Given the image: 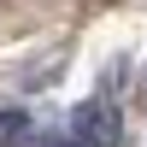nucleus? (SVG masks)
<instances>
[{
	"mask_svg": "<svg viewBox=\"0 0 147 147\" xmlns=\"http://www.w3.org/2000/svg\"><path fill=\"white\" fill-rule=\"evenodd\" d=\"M71 129H77V141H82V147H118V141H124L118 112H112V106H100V100L77 106V112H71Z\"/></svg>",
	"mask_w": 147,
	"mask_h": 147,
	"instance_id": "nucleus-1",
	"label": "nucleus"
},
{
	"mask_svg": "<svg viewBox=\"0 0 147 147\" xmlns=\"http://www.w3.org/2000/svg\"><path fill=\"white\" fill-rule=\"evenodd\" d=\"M24 129H30V118H24V112H0V147H18Z\"/></svg>",
	"mask_w": 147,
	"mask_h": 147,
	"instance_id": "nucleus-2",
	"label": "nucleus"
},
{
	"mask_svg": "<svg viewBox=\"0 0 147 147\" xmlns=\"http://www.w3.org/2000/svg\"><path fill=\"white\" fill-rule=\"evenodd\" d=\"M41 147H82L77 136H53V141H41Z\"/></svg>",
	"mask_w": 147,
	"mask_h": 147,
	"instance_id": "nucleus-3",
	"label": "nucleus"
}]
</instances>
